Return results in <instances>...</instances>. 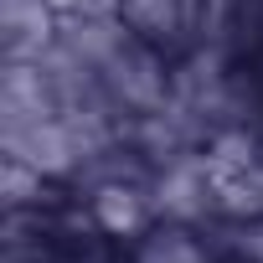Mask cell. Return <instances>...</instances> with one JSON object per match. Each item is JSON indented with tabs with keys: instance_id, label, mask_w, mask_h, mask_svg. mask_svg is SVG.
Returning <instances> with one entry per match:
<instances>
[{
	"instance_id": "cell-1",
	"label": "cell",
	"mask_w": 263,
	"mask_h": 263,
	"mask_svg": "<svg viewBox=\"0 0 263 263\" xmlns=\"http://www.w3.org/2000/svg\"><path fill=\"white\" fill-rule=\"evenodd\" d=\"M62 31L57 0H0V52L6 62H31L42 57Z\"/></svg>"
},
{
	"instance_id": "cell-2",
	"label": "cell",
	"mask_w": 263,
	"mask_h": 263,
	"mask_svg": "<svg viewBox=\"0 0 263 263\" xmlns=\"http://www.w3.org/2000/svg\"><path fill=\"white\" fill-rule=\"evenodd\" d=\"M222 248H212L206 227H191V222H150L140 237H129V253L124 263H217Z\"/></svg>"
}]
</instances>
